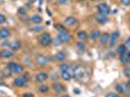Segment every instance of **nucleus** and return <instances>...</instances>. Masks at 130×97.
Instances as JSON below:
<instances>
[{
  "label": "nucleus",
  "instance_id": "10",
  "mask_svg": "<svg viewBox=\"0 0 130 97\" xmlns=\"http://www.w3.org/2000/svg\"><path fill=\"white\" fill-rule=\"evenodd\" d=\"M14 85H15L17 87H22L25 85V82L22 78H17L15 81H14Z\"/></svg>",
  "mask_w": 130,
  "mask_h": 97
},
{
  "label": "nucleus",
  "instance_id": "38",
  "mask_svg": "<svg viewBox=\"0 0 130 97\" xmlns=\"http://www.w3.org/2000/svg\"><path fill=\"white\" fill-rule=\"evenodd\" d=\"M126 44H127V45H130V37L127 38V40H126Z\"/></svg>",
  "mask_w": 130,
  "mask_h": 97
},
{
  "label": "nucleus",
  "instance_id": "34",
  "mask_svg": "<svg viewBox=\"0 0 130 97\" xmlns=\"http://www.w3.org/2000/svg\"><path fill=\"white\" fill-rule=\"evenodd\" d=\"M19 13H20V14H25V13H26V9H25L24 7H21V8L19 9Z\"/></svg>",
  "mask_w": 130,
  "mask_h": 97
},
{
  "label": "nucleus",
  "instance_id": "32",
  "mask_svg": "<svg viewBox=\"0 0 130 97\" xmlns=\"http://www.w3.org/2000/svg\"><path fill=\"white\" fill-rule=\"evenodd\" d=\"M5 21H6V17L2 15V14H0V23H3Z\"/></svg>",
  "mask_w": 130,
  "mask_h": 97
},
{
  "label": "nucleus",
  "instance_id": "23",
  "mask_svg": "<svg viewBox=\"0 0 130 97\" xmlns=\"http://www.w3.org/2000/svg\"><path fill=\"white\" fill-rule=\"evenodd\" d=\"M43 29H44V27H43L42 25H36V26L32 27V28H30V31H32V32H41Z\"/></svg>",
  "mask_w": 130,
  "mask_h": 97
},
{
  "label": "nucleus",
  "instance_id": "17",
  "mask_svg": "<svg viewBox=\"0 0 130 97\" xmlns=\"http://www.w3.org/2000/svg\"><path fill=\"white\" fill-rule=\"evenodd\" d=\"M101 35V33H100V30H98V29H95V30H93L91 33H90V38L92 39V40H96L99 36Z\"/></svg>",
  "mask_w": 130,
  "mask_h": 97
},
{
  "label": "nucleus",
  "instance_id": "15",
  "mask_svg": "<svg viewBox=\"0 0 130 97\" xmlns=\"http://www.w3.org/2000/svg\"><path fill=\"white\" fill-rule=\"evenodd\" d=\"M47 79H48V75H47L46 73H43V72L39 73V74L36 76V81H37V82H44V81H46Z\"/></svg>",
  "mask_w": 130,
  "mask_h": 97
},
{
  "label": "nucleus",
  "instance_id": "14",
  "mask_svg": "<svg viewBox=\"0 0 130 97\" xmlns=\"http://www.w3.org/2000/svg\"><path fill=\"white\" fill-rule=\"evenodd\" d=\"M64 23L66 25H69V26H72V25H74L76 23V19L74 17H68L65 19L64 20Z\"/></svg>",
  "mask_w": 130,
  "mask_h": 97
},
{
  "label": "nucleus",
  "instance_id": "22",
  "mask_svg": "<svg viewBox=\"0 0 130 97\" xmlns=\"http://www.w3.org/2000/svg\"><path fill=\"white\" fill-rule=\"evenodd\" d=\"M31 20H32V22L38 24V23H40V22L42 21V18H41L40 16H38V15H35V16H33V17L31 18Z\"/></svg>",
  "mask_w": 130,
  "mask_h": 97
},
{
  "label": "nucleus",
  "instance_id": "24",
  "mask_svg": "<svg viewBox=\"0 0 130 97\" xmlns=\"http://www.w3.org/2000/svg\"><path fill=\"white\" fill-rule=\"evenodd\" d=\"M55 29H56V30H58L59 32H63V31H66V30H65V27H64L62 24H59V23L55 24Z\"/></svg>",
  "mask_w": 130,
  "mask_h": 97
},
{
  "label": "nucleus",
  "instance_id": "27",
  "mask_svg": "<svg viewBox=\"0 0 130 97\" xmlns=\"http://www.w3.org/2000/svg\"><path fill=\"white\" fill-rule=\"evenodd\" d=\"M59 69H60V71H61V72H65V71H68L69 66H68L67 64H61V65H60V67H59Z\"/></svg>",
  "mask_w": 130,
  "mask_h": 97
},
{
  "label": "nucleus",
  "instance_id": "31",
  "mask_svg": "<svg viewBox=\"0 0 130 97\" xmlns=\"http://www.w3.org/2000/svg\"><path fill=\"white\" fill-rule=\"evenodd\" d=\"M120 2L124 6H129L130 5V0H120Z\"/></svg>",
  "mask_w": 130,
  "mask_h": 97
},
{
  "label": "nucleus",
  "instance_id": "36",
  "mask_svg": "<svg viewBox=\"0 0 130 97\" xmlns=\"http://www.w3.org/2000/svg\"><path fill=\"white\" fill-rule=\"evenodd\" d=\"M107 97H120V95H115L114 93H109L107 95Z\"/></svg>",
  "mask_w": 130,
  "mask_h": 97
},
{
  "label": "nucleus",
  "instance_id": "20",
  "mask_svg": "<svg viewBox=\"0 0 130 97\" xmlns=\"http://www.w3.org/2000/svg\"><path fill=\"white\" fill-rule=\"evenodd\" d=\"M78 37L81 41H84L86 38H88V33H86L85 31H80L78 33Z\"/></svg>",
  "mask_w": 130,
  "mask_h": 97
},
{
  "label": "nucleus",
  "instance_id": "3",
  "mask_svg": "<svg viewBox=\"0 0 130 97\" xmlns=\"http://www.w3.org/2000/svg\"><path fill=\"white\" fill-rule=\"evenodd\" d=\"M40 42L43 46H49L50 44H52V37L50 36V34L48 33H44L42 36H41V39H40Z\"/></svg>",
  "mask_w": 130,
  "mask_h": 97
},
{
  "label": "nucleus",
  "instance_id": "25",
  "mask_svg": "<svg viewBox=\"0 0 130 97\" xmlns=\"http://www.w3.org/2000/svg\"><path fill=\"white\" fill-rule=\"evenodd\" d=\"M49 90V87L48 86H41L40 88H39V91L42 92V93H45Z\"/></svg>",
  "mask_w": 130,
  "mask_h": 97
},
{
  "label": "nucleus",
  "instance_id": "19",
  "mask_svg": "<svg viewBox=\"0 0 130 97\" xmlns=\"http://www.w3.org/2000/svg\"><path fill=\"white\" fill-rule=\"evenodd\" d=\"M125 52H126V47H125V45H120V47L118 48V53L120 55H124Z\"/></svg>",
  "mask_w": 130,
  "mask_h": 97
},
{
  "label": "nucleus",
  "instance_id": "33",
  "mask_svg": "<svg viewBox=\"0 0 130 97\" xmlns=\"http://www.w3.org/2000/svg\"><path fill=\"white\" fill-rule=\"evenodd\" d=\"M124 74L125 76H127L128 78H130V68H126L124 70Z\"/></svg>",
  "mask_w": 130,
  "mask_h": 97
},
{
  "label": "nucleus",
  "instance_id": "13",
  "mask_svg": "<svg viewBox=\"0 0 130 97\" xmlns=\"http://www.w3.org/2000/svg\"><path fill=\"white\" fill-rule=\"evenodd\" d=\"M65 57H66V55H65V53L63 51H58L54 55V58L57 61H63L65 59Z\"/></svg>",
  "mask_w": 130,
  "mask_h": 97
},
{
  "label": "nucleus",
  "instance_id": "29",
  "mask_svg": "<svg viewBox=\"0 0 130 97\" xmlns=\"http://www.w3.org/2000/svg\"><path fill=\"white\" fill-rule=\"evenodd\" d=\"M3 74L6 76V77H8V76H10L11 75V70H10V68L8 67L7 69H5V70L3 71Z\"/></svg>",
  "mask_w": 130,
  "mask_h": 97
},
{
  "label": "nucleus",
  "instance_id": "35",
  "mask_svg": "<svg viewBox=\"0 0 130 97\" xmlns=\"http://www.w3.org/2000/svg\"><path fill=\"white\" fill-rule=\"evenodd\" d=\"M57 2H58L60 5H64L67 3V0H57Z\"/></svg>",
  "mask_w": 130,
  "mask_h": 97
},
{
  "label": "nucleus",
  "instance_id": "21",
  "mask_svg": "<svg viewBox=\"0 0 130 97\" xmlns=\"http://www.w3.org/2000/svg\"><path fill=\"white\" fill-rule=\"evenodd\" d=\"M61 77H62V79L65 80V81H70L72 76H71V74H70L68 71H65V72H61Z\"/></svg>",
  "mask_w": 130,
  "mask_h": 97
},
{
  "label": "nucleus",
  "instance_id": "5",
  "mask_svg": "<svg viewBox=\"0 0 130 97\" xmlns=\"http://www.w3.org/2000/svg\"><path fill=\"white\" fill-rule=\"evenodd\" d=\"M119 38H120V33H119L118 31L113 32V33L110 35V41H109V42H110V46H111V47H114L115 44H117Z\"/></svg>",
  "mask_w": 130,
  "mask_h": 97
},
{
  "label": "nucleus",
  "instance_id": "6",
  "mask_svg": "<svg viewBox=\"0 0 130 97\" xmlns=\"http://www.w3.org/2000/svg\"><path fill=\"white\" fill-rule=\"evenodd\" d=\"M58 39H59V41L61 43H68L70 41V35H69V33H67V31L59 32Z\"/></svg>",
  "mask_w": 130,
  "mask_h": 97
},
{
  "label": "nucleus",
  "instance_id": "39",
  "mask_svg": "<svg viewBox=\"0 0 130 97\" xmlns=\"http://www.w3.org/2000/svg\"><path fill=\"white\" fill-rule=\"evenodd\" d=\"M28 2H29V3H34V2H36V0H28Z\"/></svg>",
  "mask_w": 130,
  "mask_h": 97
},
{
  "label": "nucleus",
  "instance_id": "9",
  "mask_svg": "<svg viewBox=\"0 0 130 97\" xmlns=\"http://www.w3.org/2000/svg\"><path fill=\"white\" fill-rule=\"evenodd\" d=\"M10 34H11V32L7 28H1V29H0V39L8 38L10 36Z\"/></svg>",
  "mask_w": 130,
  "mask_h": 97
},
{
  "label": "nucleus",
  "instance_id": "4",
  "mask_svg": "<svg viewBox=\"0 0 130 97\" xmlns=\"http://www.w3.org/2000/svg\"><path fill=\"white\" fill-rule=\"evenodd\" d=\"M98 11H99L100 14H103V15H105V16L109 15V14L111 13L110 7L105 3H101V4L98 5Z\"/></svg>",
  "mask_w": 130,
  "mask_h": 97
},
{
  "label": "nucleus",
  "instance_id": "7",
  "mask_svg": "<svg viewBox=\"0 0 130 97\" xmlns=\"http://www.w3.org/2000/svg\"><path fill=\"white\" fill-rule=\"evenodd\" d=\"M9 47H10V49L12 51H19L21 49V42L20 41H13L12 43L9 44Z\"/></svg>",
  "mask_w": 130,
  "mask_h": 97
},
{
  "label": "nucleus",
  "instance_id": "30",
  "mask_svg": "<svg viewBox=\"0 0 130 97\" xmlns=\"http://www.w3.org/2000/svg\"><path fill=\"white\" fill-rule=\"evenodd\" d=\"M120 60H121V62H123V63H127V62L129 61L127 55H126V56H125V55H122V56L120 57Z\"/></svg>",
  "mask_w": 130,
  "mask_h": 97
},
{
  "label": "nucleus",
  "instance_id": "1",
  "mask_svg": "<svg viewBox=\"0 0 130 97\" xmlns=\"http://www.w3.org/2000/svg\"><path fill=\"white\" fill-rule=\"evenodd\" d=\"M85 74H88V73L85 72V68L84 67H83V66H76V67H74V69H73V76H74V78H76L78 80H81L83 77V75H85Z\"/></svg>",
  "mask_w": 130,
  "mask_h": 97
},
{
  "label": "nucleus",
  "instance_id": "2",
  "mask_svg": "<svg viewBox=\"0 0 130 97\" xmlns=\"http://www.w3.org/2000/svg\"><path fill=\"white\" fill-rule=\"evenodd\" d=\"M8 67L10 68V70H11L13 73L20 74V73H21V72L23 71V67H22V65L18 64V63H15V62H11V63H9V66H8Z\"/></svg>",
  "mask_w": 130,
  "mask_h": 97
},
{
  "label": "nucleus",
  "instance_id": "26",
  "mask_svg": "<svg viewBox=\"0 0 130 97\" xmlns=\"http://www.w3.org/2000/svg\"><path fill=\"white\" fill-rule=\"evenodd\" d=\"M77 48H78L79 51H84V44L83 42H79V43H77Z\"/></svg>",
  "mask_w": 130,
  "mask_h": 97
},
{
  "label": "nucleus",
  "instance_id": "37",
  "mask_svg": "<svg viewBox=\"0 0 130 97\" xmlns=\"http://www.w3.org/2000/svg\"><path fill=\"white\" fill-rule=\"evenodd\" d=\"M23 97H33V94L32 93H25V94H23Z\"/></svg>",
  "mask_w": 130,
  "mask_h": 97
},
{
  "label": "nucleus",
  "instance_id": "12",
  "mask_svg": "<svg viewBox=\"0 0 130 97\" xmlns=\"http://www.w3.org/2000/svg\"><path fill=\"white\" fill-rule=\"evenodd\" d=\"M47 61H48V59H47L46 56H44V55L40 54V55H38V56H37V62H38L39 65H46Z\"/></svg>",
  "mask_w": 130,
  "mask_h": 97
},
{
  "label": "nucleus",
  "instance_id": "18",
  "mask_svg": "<svg viewBox=\"0 0 130 97\" xmlns=\"http://www.w3.org/2000/svg\"><path fill=\"white\" fill-rule=\"evenodd\" d=\"M53 89L55 91H57V92H61V91H63L65 89V87L61 84H54L53 85Z\"/></svg>",
  "mask_w": 130,
  "mask_h": 97
},
{
  "label": "nucleus",
  "instance_id": "8",
  "mask_svg": "<svg viewBox=\"0 0 130 97\" xmlns=\"http://www.w3.org/2000/svg\"><path fill=\"white\" fill-rule=\"evenodd\" d=\"M96 20L99 22V23H105V22H107V20H108V18H107V16H105V15H103V14H98V15H96Z\"/></svg>",
  "mask_w": 130,
  "mask_h": 97
},
{
  "label": "nucleus",
  "instance_id": "41",
  "mask_svg": "<svg viewBox=\"0 0 130 97\" xmlns=\"http://www.w3.org/2000/svg\"><path fill=\"white\" fill-rule=\"evenodd\" d=\"M127 57H128V59L130 60V51L128 52V54H127Z\"/></svg>",
  "mask_w": 130,
  "mask_h": 97
},
{
  "label": "nucleus",
  "instance_id": "42",
  "mask_svg": "<svg viewBox=\"0 0 130 97\" xmlns=\"http://www.w3.org/2000/svg\"><path fill=\"white\" fill-rule=\"evenodd\" d=\"M62 97H69V95H63Z\"/></svg>",
  "mask_w": 130,
  "mask_h": 97
},
{
  "label": "nucleus",
  "instance_id": "11",
  "mask_svg": "<svg viewBox=\"0 0 130 97\" xmlns=\"http://www.w3.org/2000/svg\"><path fill=\"white\" fill-rule=\"evenodd\" d=\"M109 41H110V35L108 33H104L103 35H101L100 42H101V44H102V45H106Z\"/></svg>",
  "mask_w": 130,
  "mask_h": 97
},
{
  "label": "nucleus",
  "instance_id": "28",
  "mask_svg": "<svg viewBox=\"0 0 130 97\" xmlns=\"http://www.w3.org/2000/svg\"><path fill=\"white\" fill-rule=\"evenodd\" d=\"M115 90H117L119 93H122V92H123V87H122V86L117 85V86H115Z\"/></svg>",
  "mask_w": 130,
  "mask_h": 97
},
{
  "label": "nucleus",
  "instance_id": "16",
  "mask_svg": "<svg viewBox=\"0 0 130 97\" xmlns=\"http://www.w3.org/2000/svg\"><path fill=\"white\" fill-rule=\"evenodd\" d=\"M0 56L2 57H5V58H9V57H12L13 56V52L9 50H4L1 51V55Z\"/></svg>",
  "mask_w": 130,
  "mask_h": 97
},
{
  "label": "nucleus",
  "instance_id": "40",
  "mask_svg": "<svg viewBox=\"0 0 130 97\" xmlns=\"http://www.w3.org/2000/svg\"><path fill=\"white\" fill-rule=\"evenodd\" d=\"M126 86H127V87H128L130 88V81H129V82H127V84H126Z\"/></svg>",
  "mask_w": 130,
  "mask_h": 97
}]
</instances>
